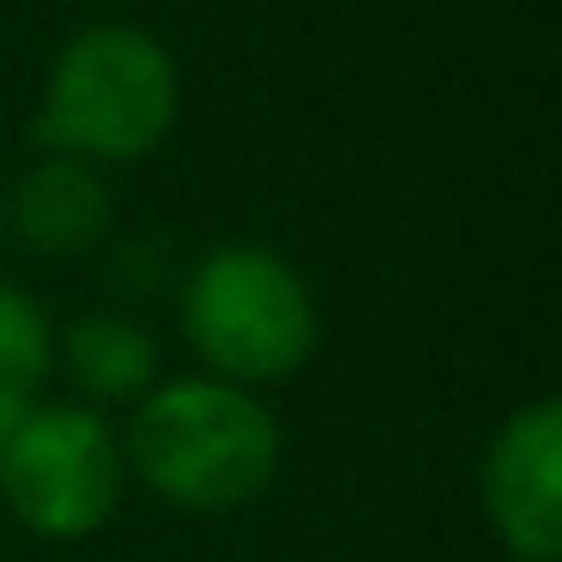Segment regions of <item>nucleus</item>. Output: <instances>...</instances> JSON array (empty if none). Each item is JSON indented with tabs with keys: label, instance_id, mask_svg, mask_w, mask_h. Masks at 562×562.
I'll return each mask as SVG.
<instances>
[{
	"label": "nucleus",
	"instance_id": "nucleus-9",
	"mask_svg": "<svg viewBox=\"0 0 562 562\" xmlns=\"http://www.w3.org/2000/svg\"><path fill=\"white\" fill-rule=\"evenodd\" d=\"M0 224H7V218H0Z\"/></svg>",
	"mask_w": 562,
	"mask_h": 562
},
{
	"label": "nucleus",
	"instance_id": "nucleus-2",
	"mask_svg": "<svg viewBox=\"0 0 562 562\" xmlns=\"http://www.w3.org/2000/svg\"><path fill=\"white\" fill-rule=\"evenodd\" d=\"M182 110L176 61L139 25H91L55 55L37 146L79 164H134L164 146Z\"/></svg>",
	"mask_w": 562,
	"mask_h": 562
},
{
	"label": "nucleus",
	"instance_id": "nucleus-1",
	"mask_svg": "<svg viewBox=\"0 0 562 562\" xmlns=\"http://www.w3.org/2000/svg\"><path fill=\"white\" fill-rule=\"evenodd\" d=\"M127 465L164 502L194 514H224L255 502L279 472V424L248 387L212 375L164 381L134 405Z\"/></svg>",
	"mask_w": 562,
	"mask_h": 562
},
{
	"label": "nucleus",
	"instance_id": "nucleus-5",
	"mask_svg": "<svg viewBox=\"0 0 562 562\" xmlns=\"http://www.w3.org/2000/svg\"><path fill=\"white\" fill-rule=\"evenodd\" d=\"M484 514L508 557L562 562V405L532 400L484 453Z\"/></svg>",
	"mask_w": 562,
	"mask_h": 562
},
{
	"label": "nucleus",
	"instance_id": "nucleus-8",
	"mask_svg": "<svg viewBox=\"0 0 562 562\" xmlns=\"http://www.w3.org/2000/svg\"><path fill=\"white\" fill-rule=\"evenodd\" d=\"M55 369L49 315L25 291L0 284V441L37 412V387Z\"/></svg>",
	"mask_w": 562,
	"mask_h": 562
},
{
	"label": "nucleus",
	"instance_id": "nucleus-7",
	"mask_svg": "<svg viewBox=\"0 0 562 562\" xmlns=\"http://www.w3.org/2000/svg\"><path fill=\"white\" fill-rule=\"evenodd\" d=\"M55 369L74 381V393H86L91 412L98 405H127L146 400L158 387V345L146 327L122 315H86L55 339Z\"/></svg>",
	"mask_w": 562,
	"mask_h": 562
},
{
	"label": "nucleus",
	"instance_id": "nucleus-3",
	"mask_svg": "<svg viewBox=\"0 0 562 562\" xmlns=\"http://www.w3.org/2000/svg\"><path fill=\"white\" fill-rule=\"evenodd\" d=\"M182 333L212 381H284L315 357L321 308L303 272L255 243L212 248L182 284Z\"/></svg>",
	"mask_w": 562,
	"mask_h": 562
},
{
	"label": "nucleus",
	"instance_id": "nucleus-4",
	"mask_svg": "<svg viewBox=\"0 0 562 562\" xmlns=\"http://www.w3.org/2000/svg\"><path fill=\"white\" fill-rule=\"evenodd\" d=\"M127 484L122 436L91 405H37L0 441V496L37 538H86Z\"/></svg>",
	"mask_w": 562,
	"mask_h": 562
},
{
	"label": "nucleus",
	"instance_id": "nucleus-6",
	"mask_svg": "<svg viewBox=\"0 0 562 562\" xmlns=\"http://www.w3.org/2000/svg\"><path fill=\"white\" fill-rule=\"evenodd\" d=\"M0 218L13 224V236L25 248H37L49 260H67V255H86L110 231V188H103V176L91 164L49 151L37 170L19 176V188L0 206Z\"/></svg>",
	"mask_w": 562,
	"mask_h": 562
}]
</instances>
